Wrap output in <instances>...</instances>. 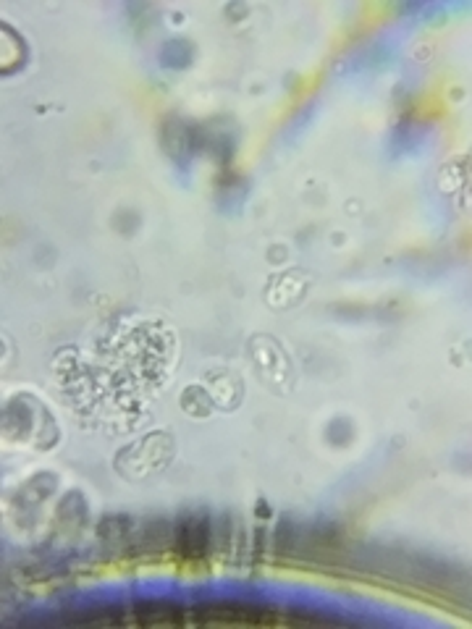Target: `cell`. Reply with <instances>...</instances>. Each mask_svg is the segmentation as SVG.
<instances>
[{
    "instance_id": "7a4b0ae2",
    "label": "cell",
    "mask_w": 472,
    "mask_h": 629,
    "mask_svg": "<svg viewBox=\"0 0 472 629\" xmlns=\"http://www.w3.org/2000/svg\"><path fill=\"white\" fill-rule=\"evenodd\" d=\"M195 622L216 624H273L281 622L278 616L268 614L265 609H247V606H208L202 614L192 616Z\"/></svg>"
},
{
    "instance_id": "6da1fadb",
    "label": "cell",
    "mask_w": 472,
    "mask_h": 629,
    "mask_svg": "<svg viewBox=\"0 0 472 629\" xmlns=\"http://www.w3.org/2000/svg\"><path fill=\"white\" fill-rule=\"evenodd\" d=\"M213 522L205 512L197 514H184V517L176 522V535H174V553L181 564H202L208 559L210 553L216 551V543H213Z\"/></svg>"
},
{
    "instance_id": "3957f363",
    "label": "cell",
    "mask_w": 472,
    "mask_h": 629,
    "mask_svg": "<svg viewBox=\"0 0 472 629\" xmlns=\"http://www.w3.org/2000/svg\"><path fill=\"white\" fill-rule=\"evenodd\" d=\"M139 616H134L132 622L137 624H184V616L179 609H160V606H142L137 609Z\"/></svg>"
}]
</instances>
